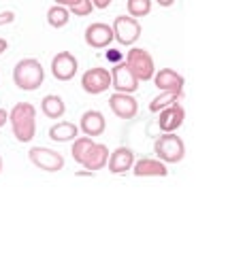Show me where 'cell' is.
I'll use <instances>...</instances> for the list:
<instances>
[{
  "mask_svg": "<svg viewBox=\"0 0 228 255\" xmlns=\"http://www.w3.org/2000/svg\"><path fill=\"white\" fill-rule=\"evenodd\" d=\"M9 122L13 128V134L19 142H30L36 132V111L30 102H19L9 113Z\"/></svg>",
  "mask_w": 228,
  "mask_h": 255,
  "instance_id": "obj_1",
  "label": "cell"
},
{
  "mask_svg": "<svg viewBox=\"0 0 228 255\" xmlns=\"http://www.w3.org/2000/svg\"><path fill=\"white\" fill-rule=\"evenodd\" d=\"M43 79H45V70L41 66V62L34 58L19 60L13 68V81L23 92H34L36 87H41Z\"/></svg>",
  "mask_w": 228,
  "mask_h": 255,
  "instance_id": "obj_2",
  "label": "cell"
},
{
  "mask_svg": "<svg viewBox=\"0 0 228 255\" xmlns=\"http://www.w3.org/2000/svg\"><path fill=\"white\" fill-rule=\"evenodd\" d=\"M154 151L162 162L177 164V162H182L186 155V145H184V140L175 136L173 132H164V136H160L154 142Z\"/></svg>",
  "mask_w": 228,
  "mask_h": 255,
  "instance_id": "obj_3",
  "label": "cell"
},
{
  "mask_svg": "<svg viewBox=\"0 0 228 255\" xmlns=\"http://www.w3.org/2000/svg\"><path fill=\"white\" fill-rule=\"evenodd\" d=\"M126 64L130 66V70L135 73L139 81H149V79L154 77V60H152V55L145 49H141V47H135V49L128 51Z\"/></svg>",
  "mask_w": 228,
  "mask_h": 255,
  "instance_id": "obj_4",
  "label": "cell"
},
{
  "mask_svg": "<svg viewBox=\"0 0 228 255\" xmlns=\"http://www.w3.org/2000/svg\"><path fill=\"white\" fill-rule=\"evenodd\" d=\"M30 162H32L36 168L47 170V172H58L64 168V157H62L58 151L47 149V147H32L30 149Z\"/></svg>",
  "mask_w": 228,
  "mask_h": 255,
  "instance_id": "obj_5",
  "label": "cell"
},
{
  "mask_svg": "<svg viewBox=\"0 0 228 255\" xmlns=\"http://www.w3.org/2000/svg\"><path fill=\"white\" fill-rule=\"evenodd\" d=\"M111 87H115V92L120 94H132L139 90V79L130 70V66L126 62H120L111 70Z\"/></svg>",
  "mask_w": 228,
  "mask_h": 255,
  "instance_id": "obj_6",
  "label": "cell"
},
{
  "mask_svg": "<svg viewBox=\"0 0 228 255\" xmlns=\"http://www.w3.org/2000/svg\"><path fill=\"white\" fill-rule=\"evenodd\" d=\"M139 34H141V23L135 17H126V15L115 17V21H113V38H117L122 45L137 43Z\"/></svg>",
  "mask_w": 228,
  "mask_h": 255,
  "instance_id": "obj_7",
  "label": "cell"
},
{
  "mask_svg": "<svg viewBox=\"0 0 228 255\" xmlns=\"http://www.w3.org/2000/svg\"><path fill=\"white\" fill-rule=\"evenodd\" d=\"M81 87L88 94H103L111 87V73L107 68H90L81 77Z\"/></svg>",
  "mask_w": 228,
  "mask_h": 255,
  "instance_id": "obj_8",
  "label": "cell"
},
{
  "mask_svg": "<svg viewBox=\"0 0 228 255\" xmlns=\"http://www.w3.org/2000/svg\"><path fill=\"white\" fill-rule=\"evenodd\" d=\"M77 66H79L77 58L68 51H60L58 55H53V60H51V73L58 81H70L77 73Z\"/></svg>",
  "mask_w": 228,
  "mask_h": 255,
  "instance_id": "obj_9",
  "label": "cell"
},
{
  "mask_svg": "<svg viewBox=\"0 0 228 255\" xmlns=\"http://www.w3.org/2000/svg\"><path fill=\"white\" fill-rule=\"evenodd\" d=\"M111 41H113V28L107 26V23L96 21L85 28V43L94 47V49H105Z\"/></svg>",
  "mask_w": 228,
  "mask_h": 255,
  "instance_id": "obj_10",
  "label": "cell"
},
{
  "mask_svg": "<svg viewBox=\"0 0 228 255\" xmlns=\"http://www.w3.org/2000/svg\"><path fill=\"white\" fill-rule=\"evenodd\" d=\"M109 107H111V111L120 119H132L139 111L137 100L132 98L130 94H120V92H115L111 98H109Z\"/></svg>",
  "mask_w": 228,
  "mask_h": 255,
  "instance_id": "obj_11",
  "label": "cell"
},
{
  "mask_svg": "<svg viewBox=\"0 0 228 255\" xmlns=\"http://www.w3.org/2000/svg\"><path fill=\"white\" fill-rule=\"evenodd\" d=\"M184 117H186V111L184 107H179L177 102H173L167 109L160 111V119H158V126L162 132H175L177 128H182L184 124Z\"/></svg>",
  "mask_w": 228,
  "mask_h": 255,
  "instance_id": "obj_12",
  "label": "cell"
},
{
  "mask_svg": "<svg viewBox=\"0 0 228 255\" xmlns=\"http://www.w3.org/2000/svg\"><path fill=\"white\" fill-rule=\"evenodd\" d=\"M107 159H109V149L105 145H100V142H92V145L88 147V151L83 153L79 164H83L85 168L94 172V170L105 168Z\"/></svg>",
  "mask_w": 228,
  "mask_h": 255,
  "instance_id": "obj_13",
  "label": "cell"
},
{
  "mask_svg": "<svg viewBox=\"0 0 228 255\" xmlns=\"http://www.w3.org/2000/svg\"><path fill=\"white\" fill-rule=\"evenodd\" d=\"M154 81L160 92H177V94L184 92V77L171 68H162L158 75H154Z\"/></svg>",
  "mask_w": 228,
  "mask_h": 255,
  "instance_id": "obj_14",
  "label": "cell"
},
{
  "mask_svg": "<svg viewBox=\"0 0 228 255\" xmlns=\"http://www.w3.org/2000/svg\"><path fill=\"white\" fill-rule=\"evenodd\" d=\"M107 162H109V172L120 174V172H126V170L132 168V164H135V153H132V149H128V147H117Z\"/></svg>",
  "mask_w": 228,
  "mask_h": 255,
  "instance_id": "obj_15",
  "label": "cell"
},
{
  "mask_svg": "<svg viewBox=\"0 0 228 255\" xmlns=\"http://www.w3.org/2000/svg\"><path fill=\"white\" fill-rule=\"evenodd\" d=\"M132 172L137 177H167L169 174L162 159H149V157H143L137 164H132Z\"/></svg>",
  "mask_w": 228,
  "mask_h": 255,
  "instance_id": "obj_16",
  "label": "cell"
},
{
  "mask_svg": "<svg viewBox=\"0 0 228 255\" xmlns=\"http://www.w3.org/2000/svg\"><path fill=\"white\" fill-rule=\"evenodd\" d=\"M107 128L105 115L100 111H85L81 115V130L85 136H100Z\"/></svg>",
  "mask_w": 228,
  "mask_h": 255,
  "instance_id": "obj_17",
  "label": "cell"
},
{
  "mask_svg": "<svg viewBox=\"0 0 228 255\" xmlns=\"http://www.w3.org/2000/svg\"><path fill=\"white\" fill-rule=\"evenodd\" d=\"M79 134V128L70 122H60L56 126L49 128V138L56 142H66V140H75V136Z\"/></svg>",
  "mask_w": 228,
  "mask_h": 255,
  "instance_id": "obj_18",
  "label": "cell"
},
{
  "mask_svg": "<svg viewBox=\"0 0 228 255\" xmlns=\"http://www.w3.org/2000/svg\"><path fill=\"white\" fill-rule=\"evenodd\" d=\"M41 111H43V115H47L49 119H58L64 115V111H66V105H64V100L60 98V96H45V98L41 100Z\"/></svg>",
  "mask_w": 228,
  "mask_h": 255,
  "instance_id": "obj_19",
  "label": "cell"
},
{
  "mask_svg": "<svg viewBox=\"0 0 228 255\" xmlns=\"http://www.w3.org/2000/svg\"><path fill=\"white\" fill-rule=\"evenodd\" d=\"M68 19H70V13L66 6H62V4H56L47 11V21H49V26H53V28H64Z\"/></svg>",
  "mask_w": 228,
  "mask_h": 255,
  "instance_id": "obj_20",
  "label": "cell"
},
{
  "mask_svg": "<svg viewBox=\"0 0 228 255\" xmlns=\"http://www.w3.org/2000/svg\"><path fill=\"white\" fill-rule=\"evenodd\" d=\"M179 96H182V94H177V92H162L160 96H156V98L152 100V105H149V111L158 113V111L167 109L169 105H173V102H177Z\"/></svg>",
  "mask_w": 228,
  "mask_h": 255,
  "instance_id": "obj_21",
  "label": "cell"
},
{
  "mask_svg": "<svg viewBox=\"0 0 228 255\" xmlns=\"http://www.w3.org/2000/svg\"><path fill=\"white\" fill-rule=\"evenodd\" d=\"M152 11V0H128L130 17H145Z\"/></svg>",
  "mask_w": 228,
  "mask_h": 255,
  "instance_id": "obj_22",
  "label": "cell"
},
{
  "mask_svg": "<svg viewBox=\"0 0 228 255\" xmlns=\"http://www.w3.org/2000/svg\"><path fill=\"white\" fill-rule=\"evenodd\" d=\"M92 138L90 136H79V138H75V142H73V157H75V162H81V157H83V153L88 151V147L92 145Z\"/></svg>",
  "mask_w": 228,
  "mask_h": 255,
  "instance_id": "obj_23",
  "label": "cell"
},
{
  "mask_svg": "<svg viewBox=\"0 0 228 255\" xmlns=\"http://www.w3.org/2000/svg\"><path fill=\"white\" fill-rule=\"evenodd\" d=\"M92 9H94V4H92V0H79L77 4H73V6H68V13H75V15H90L92 13Z\"/></svg>",
  "mask_w": 228,
  "mask_h": 255,
  "instance_id": "obj_24",
  "label": "cell"
},
{
  "mask_svg": "<svg viewBox=\"0 0 228 255\" xmlns=\"http://www.w3.org/2000/svg\"><path fill=\"white\" fill-rule=\"evenodd\" d=\"M15 19V13L13 11H4L0 13V26H4V23H11Z\"/></svg>",
  "mask_w": 228,
  "mask_h": 255,
  "instance_id": "obj_25",
  "label": "cell"
},
{
  "mask_svg": "<svg viewBox=\"0 0 228 255\" xmlns=\"http://www.w3.org/2000/svg\"><path fill=\"white\" fill-rule=\"evenodd\" d=\"M94 6H98V9H107L109 4H111V0H92Z\"/></svg>",
  "mask_w": 228,
  "mask_h": 255,
  "instance_id": "obj_26",
  "label": "cell"
},
{
  "mask_svg": "<svg viewBox=\"0 0 228 255\" xmlns=\"http://www.w3.org/2000/svg\"><path fill=\"white\" fill-rule=\"evenodd\" d=\"M77 2H79V0H56V4H62V6H73Z\"/></svg>",
  "mask_w": 228,
  "mask_h": 255,
  "instance_id": "obj_27",
  "label": "cell"
},
{
  "mask_svg": "<svg viewBox=\"0 0 228 255\" xmlns=\"http://www.w3.org/2000/svg\"><path fill=\"white\" fill-rule=\"evenodd\" d=\"M6 119H9V113H6L4 109H0V128H2L6 124Z\"/></svg>",
  "mask_w": 228,
  "mask_h": 255,
  "instance_id": "obj_28",
  "label": "cell"
},
{
  "mask_svg": "<svg viewBox=\"0 0 228 255\" xmlns=\"http://www.w3.org/2000/svg\"><path fill=\"white\" fill-rule=\"evenodd\" d=\"M6 49H9V43H6L4 38H0V53H4Z\"/></svg>",
  "mask_w": 228,
  "mask_h": 255,
  "instance_id": "obj_29",
  "label": "cell"
},
{
  "mask_svg": "<svg viewBox=\"0 0 228 255\" xmlns=\"http://www.w3.org/2000/svg\"><path fill=\"white\" fill-rule=\"evenodd\" d=\"M173 2H175V0H158V4H160V6H171Z\"/></svg>",
  "mask_w": 228,
  "mask_h": 255,
  "instance_id": "obj_30",
  "label": "cell"
},
{
  "mask_svg": "<svg viewBox=\"0 0 228 255\" xmlns=\"http://www.w3.org/2000/svg\"><path fill=\"white\" fill-rule=\"evenodd\" d=\"M0 172H2V157H0Z\"/></svg>",
  "mask_w": 228,
  "mask_h": 255,
  "instance_id": "obj_31",
  "label": "cell"
}]
</instances>
